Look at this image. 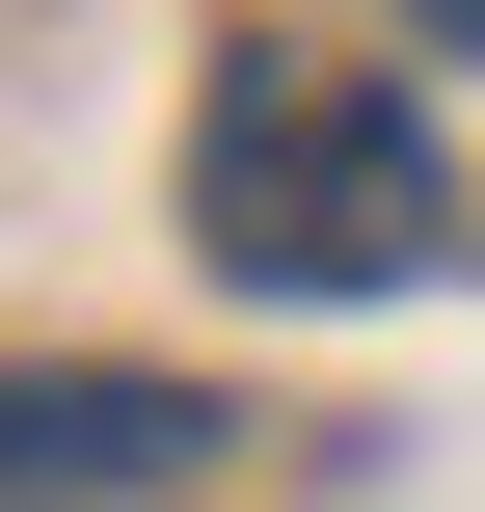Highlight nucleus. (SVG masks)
Returning <instances> with one entry per match:
<instances>
[{
	"mask_svg": "<svg viewBox=\"0 0 485 512\" xmlns=\"http://www.w3.org/2000/svg\"><path fill=\"white\" fill-rule=\"evenodd\" d=\"M189 216H216L243 297H378V270L459 243V162H432V108H405L378 54H216V108H189Z\"/></svg>",
	"mask_w": 485,
	"mask_h": 512,
	"instance_id": "f257e3e1",
	"label": "nucleus"
},
{
	"mask_svg": "<svg viewBox=\"0 0 485 512\" xmlns=\"http://www.w3.org/2000/svg\"><path fill=\"white\" fill-rule=\"evenodd\" d=\"M216 432L162 405V378H0V512H135V486H189Z\"/></svg>",
	"mask_w": 485,
	"mask_h": 512,
	"instance_id": "f03ea898",
	"label": "nucleus"
},
{
	"mask_svg": "<svg viewBox=\"0 0 485 512\" xmlns=\"http://www.w3.org/2000/svg\"><path fill=\"white\" fill-rule=\"evenodd\" d=\"M405 27H432V54H485V0H405Z\"/></svg>",
	"mask_w": 485,
	"mask_h": 512,
	"instance_id": "7ed1b4c3",
	"label": "nucleus"
}]
</instances>
